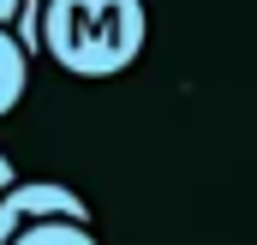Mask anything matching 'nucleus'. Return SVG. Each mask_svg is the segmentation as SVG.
<instances>
[{"instance_id": "obj_1", "label": "nucleus", "mask_w": 257, "mask_h": 245, "mask_svg": "<svg viewBox=\"0 0 257 245\" xmlns=\"http://www.w3.org/2000/svg\"><path fill=\"white\" fill-rule=\"evenodd\" d=\"M150 18L144 0H48L42 6V48L72 78H114L144 54Z\"/></svg>"}, {"instance_id": "obj_2", "label": "nucleus", "mask_w": 257, "mask_h": 245, "mask_svg": "<svg viewBox=\"0 0 257 245\" xmlns=\"http://www.w3.org/2000/svg\"><path fill=\"white\" fill-rule=\"evenodd\" d=\"M36 221H90V203L60 180H24V185L12 180L0 197V245H12Z\"/></svg>"}, {"instance_id": "obj_3", "label": "nucleus", "mask_w": 257, "mask_h": 245, "mask_svg": "<svg viewBox=\"0 0 257 245\" xmlns=\"http://www.w3.org/2000/svg\"><path fill=\"white\" fill-rule=\"evenodd\" d=\"M24 90H30V48L18 42V30L0 24V120L24 102Z\"/></svg>"}, {"instance_id": "obj_4", "label": "nucleus", "mask_w": 257, "mask_h": 245, "mask_svg": "<svg viewBox=\"0 0 257 245\" xmlns=\"http://www.w3.org/2000/svg\"><path fill=\"white\" fill-rule=\"evenodd\" d=\"M12 245H96V233H90V221H36Z\"/></svg>"}, {"instance_id": "obj_5", "label": "nucleus", "mask_w": 257, "mask_h": 245, "mask_svg": "<svg viewBox=\"0 0 257 245\" xmlns=\"http://www.w3.org/2000/svg\"><path fill=\"white\" fill-rule=\"evenodd\" d=\"M18 12H24V0H0V24H18Z\"/></svg>"}, {"instance_id": "obj_6", "label": "nucleus", "mask_w": 257, "mask_h": 245, "mask_svg": "<svg viewBox=\"0 0 257 245\" xmlns=\"http://www.w3.org/2000/svg\"><path fill=\"white\" fill-rule=\"evenodd\" d=\"M18 180V174H12V162H6V156H0V197H6V185Z\"/></svg>"}]
</instances>
